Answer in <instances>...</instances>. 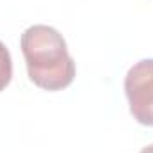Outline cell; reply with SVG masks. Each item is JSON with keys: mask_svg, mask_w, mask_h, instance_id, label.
<instances>
[{"mask_svg": "<svg viewBox=\"0 0 153 153\" xmlns=\"http://www.w3.org/2000/svg\"><path fill=\"white\" fill-rule=\"evenodd\" d=\"M29 78L45 91H61L75 80V61L66 41L50 25H32L20 38Z\"/></svg>", "mask_w": 153, "mask_h": 153, "instance_id": "6da1fadb", "label": "cell"}, {"mask_svg": "<svg viewBox=\"0 0 153 153\" xmlns=\"http://www.w3.org/2000/svg\"><path fill=\"white\" fill-rule=\"evenodd\" d=\"M130 114L144 126H153V59L135 62L125 76Z\"/></svg>", "mask_w": 153, "mask_h": 153, "instance_id": "7a4b0ae2", "label": "cell"}, {"mask_svg": "<svg viewBox=\"0 0 153 153\" xmlns=\"http://www.w3.org/2000/svg\"><path fill=\"white\" fill-rule=\"evenodd\" d=\"M13 78V61L7 46L0 41V93L9 85Z\"/></svg>", "mask_w": 153, "mask_h": 153, "instance_id": "3957f363", "label": "cell"}, {"mask_svg": "<svg viewBox=\"0 0 153 153\" xmlns=\"http://www.w3.org/2000/svg\"><path fill=\"white\" fill-rule=\"evenodd\" d=\"M141 153H153V144L146 146V148H143V150H141Z\"/></svg>", "mask_w": 153, "mask_h": 153, "instance_id": "277c9868", "label": "cell"}]
</instances>
